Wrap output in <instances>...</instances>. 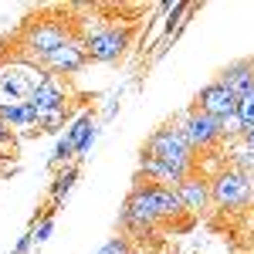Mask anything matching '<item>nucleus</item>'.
Returning a JSON list of instances; mask_svg holds the SVG:
<instances>
[{"label": "nucleus", "mask_w": 254, "mask_h": 254, "mask_svg": "<svg viewBox=\"0 0 254 254\" xmlns=\"http://www.w3.org/2000/svg\"><path fill=\"white\" fill-rule=\"evenodd\" d=\"M220 85L231 92V95H248V92H254V61L244 58V61H234V64H227L224 71H220Z\"/></svg>", "instance_id": "9"}, {"label": "nucleus", "mask_w": 254, "mask_h": 254, "mask_svg": "<svg viewBox=\"0 0 254 254\" xmlns=\"http://www.w3.org/2000/svg\"><path fill=\"white\" fill-rule=\"evenodd\" d=\"M88 61V55H85V44H81L78 38H71L64 48H58L51 58H44L41 64L51 71V75H75V71H81V64Z\"/></svg>", "instance_id": "8"}, {"label": "nucleus", "mask_w": 254, "mask_h": 254, "mask_svg": "<svg viewBox=\"0 0 254 254\" xmlns=\"http://www.w3.org/2000/svg\"><path fill=\"white\" fill-rule=\"evenodd\" d=\"M180 132L187 136V142H190L193 149H214L217 142H224V139H220V119L200 112L196 105L187 112V116H183Z\"/></svg>", "instance_id": "6"}, {"label": "nucleus", "mask_w": 254, "mask_h": 254, "mask_svg": "<svg viewBox=\"0 0 254 254\" xmlns=\"http://www.w3.org/2000/svg\"><path fill=\"white\" fill-rule=\"evenodd\" d=\"M31 105L38 109L41 116H48V112H55V109H64V105H68V85H64L58 75H51V78L31 95Z\"/></svg>", "instance_id": "10"}, {"label": "nucleus", "mask_w": 254, "mask_h": 254, "mask_svg": "<svg viewBox=\"0 0 254 254\" xmlns=\"http://www.w3.org/2000/svg\"><path fill=\"white\" fill-rule=\"evenodd\" d=\"M71 41V24L68 20H34L27 27V38H24V48L31 61H44L51 58L58 48H64Z\"/></svg>", "instance_id": "3"}, {"label": "nucleus", "mask_w": 254, "mask_h": 254, "mask_svg": "<svg viewBox=\"0 0 254 254\" xmlns=\"http://www.w3.org/2000/svg\"><path fill=\"white\" fill-rule=\"evenodd\" d=\"M48 78H51V71L41 61H7V64H0V102H31V95Z\"/></svg>", "instance_id": "1"}, {"label": "nucleus", "mask_w": 254, "mask_h": 254, "mask_svg": "<svg viewBox=\"0 0 254 254\" xmlns=\"http://www.w3.org/2000/svg\"><path fill=\"white\" fill-rule=\"evenodd\" d=\"M51 231H55V217H44V220H41V227H38V234H34V241H48Z\"/></svg>", "instance_id": "15"}, {"label": "nucleus", "mask_w": 254, "mask_h": 254, "mask_svg": "<svg viewBox=\"0 0 254 254\" xmlns=\"http://www.w3.org/2000/svg\"><path fill=\"white\" fill-rule=\"evenodd\" d=\"M193 105L200 109V112L214 116V119L237 116V95H231V92H227V88H224L220 81H210V85H203Z\"/></svg>", "instance_id": "7"}, {"label": "nucleus", "mask_w": 254, "mask_h": 254, "mask_svg": "<svg viewBox=\"0 0 254 254\" xmlns=\"http://www.w3.org/2000/svg\"><path fill=\"white\" fill-rule=\"evenodd\" d=\"M7 142H14V132H10V126L0 122V146H7Z\"/></svg>", "instance_id": "16"}, {"label": "nucleus", "mask_w": 254, "mask_h": 254, "mask_svg": "<svg viewBox=\"0 0 254 254\" xmlns=\"http://www.w3.org/2000/svg\"><path fill=\"white\" fill-rule=\"evenodd\" d=\"M251 193H254L251 176L234 170V166L220 170V173L210 180V200H214L217 207H241V203L251 200Z\"/></svg>", "instance_id": "5"}, {"label": "nucleus", "mask_w": 254, "mask_h": 254, "mask_svg": "<svg viewBox=\"0 0 254 254\" xmlns=\"http://www.w3.org/2000/svg\"><path fill=\"white\" fill-rule=\"evenodd\" d=\"M98 254H132V244H129V237H109V244Z\"/></svg>", "instance_id": "14"}, {"label": "nucleus", "mask_w": 254, "mask_h": 254, "mask_svg": "<svg viewBox=\"0 0 254 254\" xmlns=\"http://www.w3.org/2000/svg\"><path fill=\"white\" fill-rule=\"evenodd\" d=\"M237 119H241V126H244V129L254 126V92H248V95L237 98Z\"/></svg>", "instance_id": "13"}, {"label": "nucleus", "mask_w": 254, "mask_h": 254, "mask_svg": "<svg viewBox=\"0 0 254 254\" xmlns=\"http://www.w3.org/2000/svg\"><path fill=\"white\" fill-rule=\"evenodd\" d=\"M129 41H132V31L126 24H105V27H98L92 34H85L81 44H85L88 61H119L126 55Z\"/></svg>", "instance_id": "4"}, {"label": "nucleus", "mask_w": 254, "mask_h": 254, "mask_svg": "<svg viewBox=\"0 0 254 254\" xmlns=\"http://www.w3.org/2000/svg\"><path fill=\"white\" fill-rule=\"evenodd\" d=\"M142 156L170 163V166H183V170H196L200 166V156H196L193 146L187 142V136L180 132V126H163V129H156L153 136L146 139Z\"/></svg>", "instance_id": "2"}, {"label": "nucleus", "mask_w": 254, "mask_h": 254, "mask_svg": "<svg viewBox=\"0 0 254 254\" xmlns=\"http://www.w3.org/2000/svg\"><path fill=\"white\" fill-rule=\"evenodd\" d=\"M176 193L183 196V203H187L190 214H200V210H207V203H210V180H203L200 173H193V176H187L183 183H176Z\"/></svg>", "instance_id": "11"}, {"label": "nucleus", "mask_w": 254, "mask_h": 254, "mask_svg": "<svg viewBox=\"0 0 254 254\" xmlns=\"http://www.w3.org/2000/svg\"><path fill=\"white\" fill-rule=\"evenodd\" d=\"M75 180H78V166H75V163H68V166H64V170L55 176V183H51V193H48V210H44L48 217H55V207H61V200L71 193Z\"/></svg>", "instance_id": "12"}]
</instances>
